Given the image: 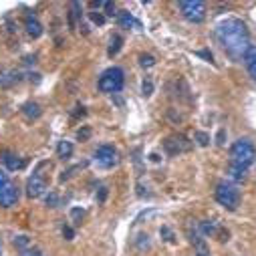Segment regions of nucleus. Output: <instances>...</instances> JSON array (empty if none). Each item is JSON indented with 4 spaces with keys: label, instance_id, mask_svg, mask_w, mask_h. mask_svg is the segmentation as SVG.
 <instances>
[{
    "label": "nucleus",
    "instance_id": "nucleus-1",
    "mask_svg": "<svg viewBox=\"0 0 256 256\" xmlns=\"http://www.w3.org/2000/svg\"><path fill=\"white\" fill-rule=\"evenodd\" d=\"M216 39L234 61H242L250 49V33L240 18H226L216 26Z\"/></svg>",
    "mask_w": 256,
    "mask_h": 256
},
{
    "label": "nucleus",
    "instance_id": "nucleus-2",
    "mask_svg": "<svg viewBox=\"0 0 256 256\" xmlns=\"http://www.w3.org/2000/svg\"><path fill=\"white\" fill-rule=\"evenodd\" d=\"M256 162V145L250 139H238L230 147V164L248 170Z\"/></svg>",
    "mask_w": 256,
    "mask_h": 256
},
{
    "label": "nucleus",
    "instance_id": "nucleus-3",
    "mask_svg": "<svg viewBox=\"0 0 256 256\" xmlns=\"http://www.w3.org/2000/svg\"><path fill=\"white\" fill-rule=\"evenodd\" d=\"M214 196H216V202L220 206H224V208L230 210V212H234L240 206V192H238V188L232 182H226V180L218 182Z\"/></svg>",
    "mask_w": 256,
    "mask_h": 256
},
{
    "label": "nucleus",
    "instance_id": "nucleus-4",
    "mask_svg": "<svg viewBox=\"0 0 256 256\" xmlns=\"http://www.w3.org/2000/svg\"><path fill=\"white\" fill-rule=\"evenodd\" d=\"M123 85H125V73L119 67H109L99 77V91H103V93L115 95L123 89Z\"/></svg>",
    "mask_w": 256,
    "mask_h": 256
},
{
    "label": "nucleus",
    "instance_id": "nucleus-5",
    "mask_svg": "<svg viewBox=\"0 0 256 256\" xmlns=\"http://www.w3.org/2000/svg\"><path fill=\"white\" fill-rule=\"evenodd\" d=\"M47 166H49V162L39 164L37 170H35V174L28 178V182H26V196H28V198H41L45 192H47L49 180H47V176L43 174V170H45Z\"/></svg>",
    "mask_w": 256,
    "mask_h": 256
},
{
    "label": "nucleus",
    "instance_id": "nucleus-6",
    "mask_svg": "<svg viewBox=\"0 0 256 256\" xmlns=\"http://www.w3.org/2000/svg\"><path fill=\"white\" fill-rule=\"evenodd\" d=\"M178 6L182 16L192 24H200L206 20V4L200 2V0H182Z\"/></svg>",
    "mask_w": 256,
    "mask_h": 256
},
{
    "label": "nucleus",
    "instance_id": "nucleus-7",
    "mask_svg": "<svg viewBox=\"0 0 256 256\" xmlns=\"http://www.w3.org/2000/svg\"><path fill=\"white\" fill-rule=\"evenodd\" d=\"M18 202V188L12 184L8 174L0 170V206L2 208H12Z\"/></svg>",
    "mask_w": 256,
    "mask_h": 256
},
{
    "label": "nucleus",
    "instance_id": "nucleus-8",
    "mask_svg": "<svg viewBox=\"0 0 256 256\" xmlns=\"http://www.w3.org/2000/svg\"><path fill=\"white\" fill-rule=\"evenodd\" d=\"M95 159H97V164L101 168H113L119 162V155H117V149L113 145L105 143V145L97 147V151H95Z\"/></svg>",
    "mask_w": 256,
    "mask_h": 256
},
{
    "label": "nucleus",
    "instance_id": "nucleus-9",
    "mask_svg": "<svg viewBox=\"0 0 256 256\" xmlns=\"http://www.w3.org/2000/svg\"><path fill=\"white\" fill-rule=\"evenodd\" d=\"M192 143L188 137L176 133V135H170L166 141H164V149L170 153V155H178V153H184V151H190L192 149Z\"/></svg>",
    "mask_w": 256,
    "mask_h": 256
},
{
    "label": "nucleus",
    "instance_id": "nucleus-10",
    "mask_svg": "<svg viewBox=\"0 0 256 256\" xmlns=\"http://www.w3.org/2000/svg\"><path fill=\"white\" fill-rule=\"evenodd\" d=\"M24 28H26L28 37H33V39H39L43 35V24L35 16H30V14L24 18Z\"/></svg>",
    "mask_w": 256,
    "mask_h": 256
},
{
    "label": "nucleus",
    "instance_id": "nucleus-11",
    "mask_svg": "<svg viewBox=\"0 0 256 256\" xmlns=\"http://www.w3.org/2000/svg\"><path fill=\"white\" fill-rule=\"evenodd\" d=\"M2 162H4V166L10 172H16V170H22L24 168V162H22L16 153H12V151H2Z\"/></svg>",
    "mask_w": 256,
    "mask_h": 256
},
{
    "label": "nucleus",
    "instance_id": "nucleus-12",
    "mask_svg": "<svg viewBox=\"0 0 256 256\" xmlns=\"http://www.w3.org/2000/svg\"><path fill=\"white\" fill-rule=\"evenodd\" d=\"M244 65H246L250 77L256 81V47H250V49H248V53H246V57H244Z\"/></svg>",
    "mask_w": 256,
    "mask_h": 256
},
{
    "label": "nucleus",
    "instance_id": "nucleus-13",
    "mask_svg": "<svg viewBox=\"0 0 256 256\" xmlns=\"http://www.w3.org/2000/svg\"><path fill=\"white\" fill-rule=\"evenodd\" d=\"M22 113H24V117H26V119H39V117L43 115V109H41V105H39V103L28 101V103H24V105H22Z\"/></svg>",
    "mask_w": 256,
    "mask_h": 256
},
{
    "label": "nucleus",
    "instance_id": "nucleus-14",
    "mask_svg": "<svg viewBox=\"0 0 256 256\" xmlns=\"http://www.w3.org/2000/svg\"><path fill=\"white\" fill-rule=\"evenodd\" d=\"M117 22L123 26V28H131V26H139V22L127 12V10H119L117 12Z\"/></svg>",
    "mask_w": 256,
    "mask_h": 256
},
{
    "label": "nucleus",
    "instance_id": "nucleus-15",
    "mask_svg": "<svg viewBox=\"0 0 256 256\" xmlns=\"http://www.w3.org/2000/svg\"><path fill=\"white\" fill-rule=\"evenodd\" d=\"M20 81V75L16 71H4L0 73V87H12L14 83Z\"/></svg>",
    "mask_w": 256,
    "mask_h": 256
},
{
    "label": "nucleus",
    "instance_id": "nucleus-16",
    "mask_svg": "<svg viewBox=\"0 0 256 256\" xmlns=\"http://www.w3.org/2000/svg\"><path fill=\"white\" fill-rule=\"evenodd\" d=\"M57 155H59L61 159L71 157V155H73V143H71V141H67V139L59 141V145H57Z\"/></svg>",
    "mask_w": 256,
    "mask_h": 256
},
{
    "label": "nucleus",
    "instance_id": "nucleus-17",
    "mask_svg": "<svg viewBox=\"0 0 256 256\" xmlns=\"http://www.w3.org/2000/svg\"><path fill=\"white\" fill-rule=\"evenodd\" d=\"M198 228H200L202 236H210V234L218 232V224H216V220H202L198 224Z\"/></svg>",
    "mask_w": 256,
    "mask_h": 256
},
{
    "label": "nucleus",
    "instance_id": "nucleus-18",
    "mask_svg": "<svg viewBox=\"0 0 256 256\" xmlns=\"http://www.w3.org/2000/svg\"><path fill=\"white\" fill-rule=\"evenodd\" d=\"M121 45H123V39L119 37V35H115L113 39H111V43H109V49H107V55L109 57H115L119 51H121Z\"/></svg>",
    "mask_w": 256,
    "mask_h": 256
},
{
    "label": "nucleus",
    "instance_id": "nucleus-19",
    "mask_svg": "<svg viewBox=\"0 0 256 256\" xmlns=\"http://www.w3.org/2000/svg\"><path fill=\"white\" fill-rule=\"evenodd\" d=\"M228 174H230V178L236 180V182H242V180L246 178V170H244V168H238V166H232V164H230V168H228Z\"/></svg>",
    "mask_w": 256,
    "mask_h": 256
},
{
    "label": "nucleus",
    "instance_id": "nucleus-20",
    "mask_svg": "<svg viewBox=\"0 0 256 256\" xmlns=\"http://www.w3.org/2000/svg\"><path fill=\"white\" fill-rule=\"evenodd\" d=\"M194 246H196V256H210V250H208V244H206L204 238L198 240Z\"/></svg>",
    "mask_w": 256,
    "mask_h": 256
},
{
    "label": "nucleus",
    "instance_id": "nucleus-21",
    "mask_svg": "<svg viewBox=\"0 0 256 256\" xmlns=\"http://www.w3.org/2000/svg\"><path fill=\"white\" fill-rule=\"evenodd\" d=\"M194 139H196L198 145H202V147H206V145L210 143V135L204 133V131H196V133H194Z\"/></svg>",
    "mask_w": 256,
    "mask_h": 256
},
{
    "label": "nucleus",
    "instance_id": "nucleus-22",
    "mask_svg": "<svg viewBox=\"0 0 256 256\" xmlns=\"http://www.w3.org/2000/svg\"><path fill=\"white\" fill-rule=\"evenodd\" d=\"M91 133H93V131H91V127L85 125V127H81V129L77 131V139H79V141H87V139L91 137Z\"/></svg>",
    "mask_w": 256,
    "mask_h": 256
},
{
    "label": "nucleus",
    "instance_id": "nucleus-23",
    "mask_svg": "<svg viewBox=\"0 0 256 256\" xmlns=\"http://www.w3.org/2000/svg\"><path fill=\"white\" fill-rule=\"evenodd\" d=\"M139 65L141 67H153L155 65V59L151 55H139Z\"/></svg>",
    "mask_w": 256,
    "mask_h": 256
},
{
    "label": "nucleus",
    "instance_id": "nucleus-24",
    "mask_svg": "<svg viewBox=\"0 0 256 256\" xmlns=\"http://www.w3.org/2000/svg\"><path fill=\"white\" fill-rule=\"evenodd\" d=\"M141 93L145 95V97H149V95L153 93V83H151V79H145V81L141 83Z\"/></svg>",
    "mask_w": 256,
    "mask_h": 256
},
{
    "label": "nucleus",
    "instance_id": "nucleus-25",
    "mask_svg": "<svg viewBox=\"0 0 256 256\" xmlns=\"http://www.w3.org/2000/svg\"><path fill=\"white\" fill-rule=\"evenodd\" d=\"M159 234L164 236L166 242H176V240H174V232H172L168 226H162V228H159Z\"/></svg>",
    "mask_w": 256,
    "mask_h": 256
},
{
    "label": "nucleus",
    "instance_id": "nucleus-26",
    "mask_svg": "<svg viewBox=\"0 0 256 256\" xmlns=\"http://www.w3.org/2000/svg\"><path fill=\"white\" fill-rule=\"evenodd\" d=\"M45 202H47V206H49V208H57V206H59V196L55 194V192H51Z\"/></svg>",
    "mask_w": 256,
    "mask_h": 256
},
{
    "label": "nucleus",
    "instance_id": "nucleus-27",
    "mask_svg": "<svg viewBox=\"0 0 256 256\" xmlns=\"http://www.w3.org/2000/svg\"><path fill=\"white\" fill-rule=\"evenodd\" d=\"M14 244H16L18 248H26V246L30 244V238L24 236V234H22V236H16V238H14Z\"/></svg>",
    "mask_w": 256,
    "mask_h": 256
},
{
    "label": "nucleus",
    "instance_id": "nucleus-28",
    "mask_svg": "<svg viewBox=\"0 0 256 256\" xmlns=\"http://www.w3.org/2000/svg\"><path fill=\"white\" fill-rule=\"evenodd\" d=\"M91 20H93L95 24H99V26L105 24V16H103L101 12H91Z\"/></svg>",
    "mask_w": 256,
    "mask_h": 256
},
{
    "label": "nucleus",
    "instance_id": "nucleus-29",
    "mask_svg": "<svg viewBox=\"0 0 256 256\" xmlns=\"http://www.w3.org/2000/svg\"><path fill=\"white\" fill-rule=\"evenodd\" d=\"M63 236H65V240H73V238H75V232H73V228L65 226V228H63Z\"/></svg>",
    "mask_w": 256,
    "mask_h": 256
},
{
    "label": "nucleus",
    "instance_id": "nucleus-30",
    "mask_svg": "<svg viewBox=\"0 0 256 256\" xmlns=\"http://www.w3.org/2000/svg\"><path fill=\"white\" fill-rule=\"evenodd\" d=\"M20 256H43L41 254V250L39 248H33V250H22V254Z\"/></svg>",
    "mask_w": 256,
    "mask_h": 256
},
{
    "label": "nucleus",
    "instance_id": "nucleus-31",
    "mask_svg": "<svg viewBox=\"0 0 256 256\" xmlns=\"http://www.w3.org/2000/svg\"><path fill=\"white\" fill-rule=\"evenodd\" d=\"M103 8L107 10V14H109V16H113V14H115V4H113V2H103Z\"/></svg>",
    "mask_w": 256,
    "mask_h": 256
},
{
    "label": "nucleus",
    "instance_id": "nucleus-32",
    "mask_svg": "<svg viewBox=\"0 0 256 256\" xmlns=\"http://www.w3.org/2000/svg\"><path fill=\"white\" fill-rule=\"evenodd\" d=\"M83 214H85V212H83V210H79V208H73V210H71V218H73V220H81V218H83Z\"/></svg>",
    "mask_w": 256,
    "mask_h": 256
},
{
    "label": "nucleus",
    "instance_id": "nucleus-33",
    "mask_svg": "<svg viewBox=\"0 0 256 256\" xmlns=\"http://www.w3.org/2000/svg\"><path fill=\"white\" fill-rule=\"evenodd\" d=\"M105 198H107V188H99V194H97V200H99V202H105Z\"/></svg>",
    "mask_w": 256,
    "mask_h": 256
},
{
    "label": "nucleus",
    "instance_id": "nucleus-34",
    "mask_svg": "<svg viewBox=\"0 0 256 256\" xmlns=\"http://www.w3.org/2000/svg\"><path fill=\"white\" fill-rule=\"evenodd\" d=\"M198 55H200L202 59H206V61H210V63H212V53H208V51H200Z\"/></svg>",
    "mask_w": 256,
    "mask_h": 256
},
{
    "label": "nucleus",
    "instance_id": "nucleus-35",
    "mask_svg": "<svg viewBox=\"0 0 256 256\" xmlns=\"http://www.w3.org/2000/svg\"><path fill=\"white\" fill-rule=\"evenodd\" d=\"M228 236H230L228 230H222V232H220V242H228Z\"/></svg>",
    "mask_w": 256,
    "mask_h": 256
},
{
    "label": "nucleus",
    "instance_id": "nucleus-36",
    "mask_svg": "<svg viewBox=\"0 0 256 256\" xmlns=\"http://www.w3.org/2000/svg\"><path fill=\"white\" fill-rule=\"evenodd\" d=\"M224 135H226V133H224V129H220V131H218V145L224 143Z\"/></svg>",
    "mask_w": 256,
    "mask_h": 256
}]
</instances>
